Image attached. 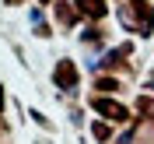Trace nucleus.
Returning <instances> with one entry per match:
<instances>
[{"label":"nucleus","instance_id":"nucleus-1","mask_svg":"<svg viewBox=\"0 0 154 144\" xmlns=\"http://www.w3.org/2000/svg\"><path fill=\"white\" fill-rule=\"evenodd\" d=\"M95 109H102L109 120H126V109H123V106H116V102H105V98H98Z\"/></svg>","mask_w":154,"mask_h":144},{"label":"nucleus","instance_id":"nucleus-2","mask_svg":"<svg viewBox=\"0 0 154 144\" xmlns=\"http://www.w3.org/2000/svg\"><path fill=\"white\" fill-rule=\"evenodd\" d=\"M56 81H60L63 88H74V81H77L74 67H70V63H60V67H56Z\"/></svg>","mask_w":154,"mask_h":144},{"label":"nucleus","instance_id":"nucleus-3","mask_svg":"<svg viewBox=\"0 0 154 144\" xmlns=\"http://www.w3.org/2000/svg\"><path fill=\"white\" fill-rule=\"evenodd\" d=\"M81 11H88V14H95V18H102V14H105V7H102V0H81Z\"/></svg>","mask_w":154,"mask_h":144}]
</instances>
